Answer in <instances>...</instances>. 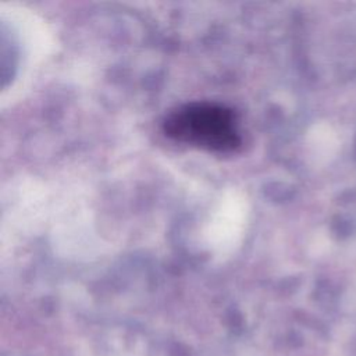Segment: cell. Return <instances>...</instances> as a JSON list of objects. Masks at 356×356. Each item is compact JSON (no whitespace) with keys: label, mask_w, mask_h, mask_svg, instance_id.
<instances>
[{"label":"cell","mask_w":356,"mask_h":356,"mask_svg":"<svg viewBox=\"0 0 356 356\" xmlns=\"http://www.w3.org/2000/svg\"><path fill=\"white\" fill-rule=\"evenodd\" d=\"M164 131L177 142L216 153H229L241 145L235 114L216 103L178 107L165 118Z\"/></svg>","instance_id":"1"}]
</instances>
